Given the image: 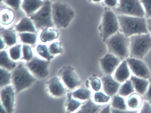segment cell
<instances>
[{
	"label": "cell",
	"instance_id": "30",
	"mask_svg": "<svg viewBox=\"0 0 151 113\" xmlns=\"http://www.w3.org/2000/svg\"><path fill=\"white\" fill-rule=\"evenodd\" d=\"M91 93L89 90L85 89H79L72 93L73 97L81 100L88 99L90 98Z\"/></svg>",
	"mask_w": 151,
	"mask_h": 113
},
{
	"label": "cell",
	"instance_id": "8",
	"mask_svg": "<svg viewBox=\"0 0 151 113\" xmlns=\"http://www.w3.org/2000/svg\"><path fill=\"white\" fill-rule=\"evenodd\" d=\"M116 12L120 15L144 17L145 9L140 0H118Z\"/></svg>",
	"mask_w": 151,
	"mask_h": 113
},
{
	"label": "cell",
	"instance_id": "39",
	"mask_svg": "<svg viewBox=\"0 0 151 113\" xmlns=\"http://www.w3.org/2000/svg\"><path fill=\"white\" fill-rule=\"evenodd\" d=\"M91 86L93 89L96 91H98L101 87V82L99 78H93L91 80Z\"/></svg>",
	"mask_w": 151,
	"mask_h": 113
},
{
	"label": "cell",
	"instance_id": "33",
	"mask_svg": "<svg viewBox=\"0 0 151 113\" xmlns=\"http://www.w3.org/2000/svg\"><path fill=\"white\" fill-rule=\"evenodd\" d=\"M22 53V45H17L11 48L9 50L10 57L13 60H17L21 57Z\"/></svg>",
	"mask_w": 151,
	"mask_h": 113
},
{
	"label": "cell",
	"instance_id": "25",
	"mask_svg": "<svg viewBox=\"0 0 151 113\" xmlns=\"http://www.w3.org/2000/svg\"><path fill=\"white\" fill-rule=\"evenodd\" d=\"M134 88L131 80H126L125 83L120 86L118 93L121 96H129L134 92Z\"/></svg>",
	"mask_w": 151,
	"mask_h": 113
},
{
	"label": "cell",
	"instance_id": "18",
	"mask_svg": "<svg viewBox=\"0 0 151 113\" xmlns=\"http://www.w3.org/2000/svg\"><path fill=\"white\" fill-rule=\"evenodd\" d=\"M130 80L132 82L134 89L140 95H143L145 93L149 86V81L146 78L134 76L131 77Z\"/></svg>",
	"mask_w": 151,
	"mask_h": 113
},
{
	"label": "cell",
	"instance_id": "47",
	"mask_svg": "<svg viewBox=\"0 0 151 113\" xmlns=\"http://www.w3.org/2000/svg\"><path fill=\"white\" fill-rule=\"evenodd\" d=\"M91 1L94 2H99L101 1V0H91Z\"/></svg>",
	"mask_w": 151,
	"mask_h": 113
},
{
	"label": "cell",
	"instance_id": "10",
	"mask_svg": "<svg viewBox=\"0 0 151 113\" xmlns=\"http://www.w3.org/2000/svg\"><path fill=\"white\" fill-rule=\"evenodd\" d=\"M129 67L132 73L137 76L142 78H149L150 72L145 63L140 59L129 58L126 60Z\"/></svg>",
	"mask_w": 151,
	"mask_h": 113
},
{
	"label": "cell",
	"instance_id": "11",
	"mask_svg": "<svg viewBox=\"0 0 151 113\" xmlns=\"http://www.w3.org/2000/svg\"><path fill=\"white\" fill-rule=\"evenodd\" d=\"M121 60L119 57L109 53L101 58L100 63L104 72L107 75H111L120 65Z\"/></svg>",
	"mask_w": 151,
	"mask_h": 113
},
{
	"label": "cell",
	"instance_id": "16",
	"mask_svg": "<svg viewBox=\"0 0 151 113\" xmlns=\"http://www.w3.org/2000/svg\"><path fill=\"white\" fill-rule=\"evenodd\" d=\"M44 2L42 0H23L22 8L28 16H30L42 6Z\"/></svg>",
	"mask_w": 151,
	"mask_h": 113
},
{
	"label": "cell",
	"instance_id": "44",
	"mask_svg": "<svg viewBox=\"0 0 151 113\" xmlns=\"http://www.w3.org/2000/svg\"><path fill=\"white\" fill-rule=\"evenodd\" d=\"M110 110H111V109H110V105H108V106H107L106 107L103 108V109L101 110V113H110V112H111Z\"/></svg>",
	"mask_w": 151,
	"mask_h": 113
},
{
	"label": "cell",
	"instance_id": "1",
	"mask_svg": "<svg viewBox=\"0 0 151 113\" xmlns=\"http://www.w3.org/2000/svg\"><path fill=\"white\" fill-rule=\"evenodd\" d=\"M117 18L120 31L126 37L148 33L147 20L144 17L120 15Z\"/></svg>",
	"mask_w": 151,
	"mask_h": 113
},
{
	"label": "cell",
	"instance_id": "34",
	"mask_svg": "<svg viewBox=\"0 0 151 113\" xmlns=\"http://www.w3.org/2000/svg\"><path fill=\"white\" fill-rule=\"evenodd\" d=\"M23 56L22 59L27 61H30L33 58V53L30 47L27 45H24L23 46Z\"/></svg>",
	"mask_w": 151,
	"mask_h": 113
},
{
	"label": "cell",
	"instance_id": "24",
	"mask_svg": "<svg viewBox=\"0 0 151 113\" xmlns=\"http://www.w3.org/2000/svg\"><path fill=\"white\" fill-rule=\"evenodd\" d=\"M5 42L8 45L11 46L16 44L17 37L15 33L10 30H3L1 32Z\"/></svg>",
	"mask_w": 151,
	"mask_h": 113
},
{
	"label": "cell",
	"instance_id": "6",
	"mask_svg": "<svg viewBox=\"0 0 151 113\" xmlns=\"http://www.w3.org/2000/svg\"><path fill=\"white\" fill-rule=\"evenodd\" d=\"M12 81L16 94L30 86L37 80L27 68L20 64L12 73Z\"/></svg>",
	"mask_w": 151,
	"mask_h": 113
},
{
	"label": "cell",
	"instance_id": "31",
	"mask_svg": "<svg viewBox=\"0 0 151 113\" xmlns=\"http://www.w3.org/2000/svg\"><path fill=\"white\" fill-rule=\"evenodd\" d=\"M38 53L48 61L50 60L53 58V55H51L49 52V48L46 45H39L37 48Z\"/></svg>",
	"mask_w": 151,
	"mask_h": 113
},
{
	"label": "cell",
	"instance_id": "22",
	"mask_svg": "<svg viewBox=\"0 0 151 113\" xmlns=\"http://www.w3.org/2000/svg\"><path fill=\"white\" fill-rule=\"evenodd\" d=\"M143 103V98L140 94L134 93L129 95L128 100L127 104L130 108L133 109L139 108L141 107Z\"/></svg>",
	"mask_w": 151,
	"mask_h": 113
},
{
	"label": "cell",
	"instance_id": "15",
	"mask_svg": "<svg viewBox=\"0 0 151 113\" xmlns=\"http://www.w3.org/2000/svg\"><path fill=\"white\" fill-rule=\"evenodd\" d=\"M47 84L50 93L55 97H60L66 93V89L57 77L51 78Z\"/></svg>",
	"mask_w": 151,
	"mask_h": 113
},
{
	"label": "cell",
	"instance_id": "48",
	"mask_svg": "<svg viewBox=\"0 0 151 113\" xmlns=\"http://www.w3.org/2000/svg\"><path fill=\"white\" fill-rule=\"evenodd\" d=\"M149 102H150V103H151V100H149Z\"/></svg>",
	"mask_w": 151,
	"mask_h": 113
},
{
	"label": "cell",
	"instance_id": "2",
	"mask_svg": "<svg viewBox=\"0 0 151 113\" xmlns=\"http://www.w3.org/2000/svg\"><path fill=\"white\" fill-rule=\"evenodd\" d=\"M105 41L109 53L120 59H124L129 55L130 38L122 32H117Z\"/></svg>",
	"mask_w": 151,
	"mask_h": 113
},
{
	"label": "cell",
	"instance_id": "36",
	"mask_svg": "<svg viewBox=\"0 0 151 113\" xmlns=\"http://www.w3.org/2000/svg\"><path fill=\"white\" fill-rule=\"evenodd\" d=\"M94 98L96 102L105 103L107 102L109 100L110 96L106 95L101 92H98L94 94Z\"/></svg>",
	"mask_w": 151,
	"mask_h": 113
},
{
	"label": "cell",
	"instance_id": "43",
	"mask_svg": "<svg viewBox=\"0 0 151 113\" xmlns=\"http://www.w3.org/2000/svg\"><path fill=\"white\" fill-rule=\"evenodd\" d=\"M111 110L112 113H133V112H136L135 111H127V110H120V109H116L114 108H112Z\"/></svg>",
	"mask_w": 151,
	"mask_h": 113
},
{
	"label": "cell",
	"instance_id": "9",
	"mask_svg": "<svg viewBox=\"0 0 151 113\" xmlns=\"http://www.w3.org/2000/svg\"><path fill=\"white\" fill-rule=\"evenodd\" d=\"M49 64L48 61L44 60L36 57L27 63L26 65L36 77L43 78L48 76Z\"/></svg>",
	"mask_w": 151,
	"mask_h": 113
},
{
	"label": "cell",
	"instance_id": "7",
	"mask_svg": "<svg viewBox=\"0 0 151 113\" xmlns=\"http://www.w3.org/2000/svg\"><path fill=\"white\" fill-rule=\"evenodd\" d=\"M100 30L104 41L120 30L117 17L112 10L108 9L104 12Z\"/></svg>",
	"mask_w": 151,
	"mask_h": 113
},
{
	"label": "cell",
	"instance_id": "27",
	"mask_svg": "<svg viewBox=\"0 0 151 113\" xmlns=\"http://www.w3.org/2000/svg\"><path fill=\"white\" fill-rule=\"evenodd\" d=\"M12 75L6 69L1 67L0 69V86L1 87L9 84L12 79Z\"/></svg>",
	"mask_w": 151,
	"mask_h": 113
},
{
	"label": "cell",
	"instance_id": "41",
	"mask_svg": "<svg viewBox=\"0 0 151 113\" xmlns=\"http://www.w3.org/2000/svg\"><path fill=\"white\" fill-rule=\"evenodd\" d=\"M145 98L146 99L148 100H151V78H150L149 84L147 91L145 93Z\"/></svg>",
	"mask_w": 151,
	"mask_h": 113
},
{
	"label": "cell",
	"instance_id": "32",
	"mask_svg": "<svg viewBox=\"0 0 151 113\" xmlns=\"http://www.w3.org/2000/svg\"><path fill=\"white\" fill-rule=\"evenodd\" d=\"M71 95H69L68 100V105H67V110L68 112H72L77 109L80 105L81 102L78 101L76 100L72 99Z\"/></svg>",
	"mask_w": 151,
	"mask_h": 113
},
{
	"label": "cell",
	"instance_id": "4",
	"mask_svg": "<svg viewBox=\"0 0 151 113\" xmlns=\"http://www.w3.org/2000/svg\"><path fill=\"white\" fill-rule=\"evenodd\" d=\"M151 48V36L150 34H136L131 36L129 55L131 58L141 60Z\"/></svg>",
	"mask_w": 151,
	"mask_h": 113
},
{
	"label": "cell",
	"instance_id": "5",
	"mask_svg": "<svg viewBox=\"0 0 151 113\" xmlns=\"http://www.w3.org/2000/svg\"><path fill=\"white\" fill-rule=\"evenodd\" d=\"M30 17L37 29L54 27L52 14V3L49 1H45L42 6Z\"/></svg>",
	"mask_w": 151,
	"mask_h": 113
},
{
	"label": "cell",
	"instance_id": "42",
	"mask_svg": "<svg viewBox=\"0 0 151 113\" xmlns=\"http://www.w3.org/2000/svg\"><path fill=\"white\" fill-rule=\"evenodd\" d=\"M118 0H104L105 4L110 7L115 6L117 4Z\"/></svg>",
	"mask_w": 151,
	"mask_h": 113
},
{
	"label": "cell",
	"instance_id": "46",
	"mask_svg": "<svg viewBox=\"0 0 151 113\" xmlns=\"http://www.w3.org/2000/svg\"><path fill=\"white\" fill-rule=\"evenodd\" d=\"M1 49H2V48H4V47H5V41H4V39H2L1 38Z\"/></svg>",
	"mask_w": 151,
	"mask_h": 113
},
{
	"label": "cell",
	"instance_id": "45",
	"mask_svg": "<svg viewBox=\"0 0 151 113\" xmlns=\"http://www.w3.org/2000/svg\"><path fill=\"white\" fill-rule=\"evenodd\" d=\"M147 20V28L148 30L151 31V17L148 18Z\"/></svg>",
	"mask_w": 151,
	"mask_h": 113
},
{
	"label": "cell",
	"instance_id": "20",
	"mask_svg": "<svg viewBox=\"0 0 151 113\" xmlns=\"http://www.w3.org/2000/svg\"><path fill=\"white\" fill-rule=\"evenodd\" d=\"M53 27L44 28L40 35V39L42 42H49L54 40L59 37V32Z\"/></svg>",
	"mask_w": 151,
	"mask_h": 113
},
{
	"label": "cell",
	"instance_id": "14",
	"mask_svg": "<svg viewBox=\"0 0 151 113\" xmlns=\"http://www.w3.org/2000/svg\"><path fill=\"white\" fill-rule=\"evenodd\" d=\"M110 75H108L101 79L103 90L108 96H114L119 91L120 87V83Z\"/></svg>",
	"mask_w": 151,
	"mask_h": 113
},
{
	"label": "cell",
	"instance_id": "17",
	"mask_svg": "<svg viewBox=\"0 0 151 113\" xmlns=\"http://www.w3.org/2000/svg\"><path fill=\"white\" fill-rule=\"evenodd\" d=\"M130 74L127 61L124 60L116 69L115 73V79L119 83H124L128 79Z\"/></svg>",
	"mask_w": 151,
	"mask_h": 113
},
{
	"label": "cell",
	"instance_id": "19",
	"mask_svg": "<svg viewBox=\"0 0 151 113\" xmlns=\"http://www.w3.org/2000/svg\"><path fill=\"white\" fill-rule=\"evenodd\" d=\"M15 28L17 31L18 32H36V28L31 18L28 17H23L19 23L16 25Z\"/></svg>",
	"mask_w": 151,
	"mask_h": 113
},
{
	"label": "cell",
	"instance_id": "21",
	"mask_svg": "<svg viewBox=\"0 0 151 113\" xmlns=\"http://www.w3.org/2000/svg\"><path fill=\"white\" fill-rule=\"evenodd\" d=\"M0 65L2 68L8 70H12L16 68V63L9 58L6 51L0 53Z\"/></svg>",
	"mask_w": 151,
	"mask_h": 113
},
{
	"label": "cell",
	"instance_id": "35",
	"mask_svg": "<svg viewBox=\"0 0 151 113\" xmlns=\"http://www.w3.org/2000/svg\"><path fill=\"white\" fill-rule=\"evenodd\" d=\"M49 50L51 55L61 53L63 52L61 44L59 42H54L49 46Z\"/></svg>",
	"mask_w": 151,
	"mask_h": 113
},
{
	"label": "cell",
	"instance_id": "26",
	"mask_svg": "<svg viewBox=\"0 0 151 113\" xmlns=\"http://www.w3.org/2000/svg\"><path fill=\"white\" fill-rule=\"evenodd\" d=\"M14 18V12L8 9L1 11V23L5 25H8L13 22Z\"/></svg>",
	"mask_w": 151,
	"mask_h": 113
},
{
	"label": "cell",
	"instance_id": "29",
	"mask_svg": "<svg viewBox=\"0 0 151 113\" xmlns=\"http://www.w3.org/2000/svg\"><path fill=\"white\" fill-rule=\"evenodd\" d=\"M113 108L120 110H127V106L125 101L122 97L115 95L112 101Z\"/></svg>",
	"mask_w": 151,
	"mask_h": 113
},
{
	"label": "cell",
	"instance_id": "28",
	"mask_svg": "<svg viewBox=\"0 0 151 113\" xmlns=\"http://www.w3.org/2000/svg\"><path fill=\"white\" fill-rule=\"evenodd\" d=\"M19 35L23 43L34 45L37 41V35L32 32H21Z\"/></svg>",
	"mask_w": 151,
	"mask_h": 113
},
{
	"label": "cell",
	"instance_id": "38",
	"mask_svg": "<svg viewBox=\"0 0 151 113\" xmlns=\"http://www.w3.org/2000/svg\"><path fill=\"white\" fill-rule=\"evenodd\" d=\"M4 1L7 5L15 9H18L21 4V0H4Z\"/></svg>",
	"mask_w": 151,
	"mask_h": 113
},
{
	"label": "cell",
	"instance_id": "40",
	"mask_svg": "<svg viewBox=\"0 0 151 113\" xmlns=\"http://www.w3.org/2000/svg\"><path fill=\"white\" fill-rule=\"evenodd\" d=\"M140 113H151V104L149 102L145 101L144 102L143 107L141 109Z\"/></svg>",
	"mask_w": 151,
	"mask_h": 113
},
{
	"label": "cell",
	"instance_id": "12",
	"mask_svg": "<svg viewBox=\"0 0 151 113\" xmlns=\"http://www.w3.org/2000/svg\"><path fill=\"white\" fill-rule=\"evenodd\" d=\"M60 76L68 88L73 89L80 84V81L75 70L70 66L65 67L61 71Z\"/></svg>",
	"mask_w": 151,
	"mask_h": 113
},
{
	"label": "cell",
	"instance_id": "23",
	"mask_svg": "<svg viewBox=\"0 0 151 113\" xmlns=\"http://www.w3.org/2000/svg\"><path fill=\"white\" fill-rule=\"evenodd\" d=\"M101 109V106L96 105L91 100L87 101L81 107L78 113H97Z\"/></svg>",
	"mask_w": 151,
	"mask_h": 113
},
{
	"label": "cell",
	"instance_id": "37",
	"mask_svg": "<svg viewBox=\"0 0 151 113\" xmlns=\"http://www.w3.org/2000/svg\"><path fill=\"white\" fill-rule=\"evenodd\" d=\"M147 18L151 17V0H140Z\"/></svg>",
	"mask_w": 151,
	"mask_h": 113
},
{
	"label": "cell",
	"instance_id": "3",
	"mask_svg": "<svg viewBox=\"0 0 151 113\" xmlns=\"http://www.w3.org/2000/svg\"><path fill=\"white\" fill-rule=\"evenodd\" d=\"M52 14L55 26L65 28L74 18L75 12L68 5L57 1L52 3Z\"/></svg>",
	"mask_w": 151,
	"mask_h": 113
},
{
	"label": "cell",
	"instance_id": "13",
	"mask_svg": "<svg viewBox=\"0 0 151 113\" xmlns=\"http://www.w3.org/2000/svg\"><path fill=\"white\" fill-rule=\"evenodd\" d=\"M13 86L9 85L2 89L1 92V102L7 113H12L14 109V91Z\"/></svg>",
	"mask_w": 151,
	"mask_h": 113
}]
</instances>
